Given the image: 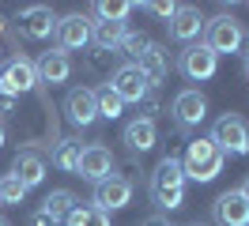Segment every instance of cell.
<instances>
[{
  "instance_id": "1",
  "label": "cell",
  "mask_w": 249,
  "mask_h": 226,
  "mask_svg": "<svg viewBox=\"0 0 249 226\" xmlns=\"http://www.w3.org/2000/svg\"><path fill=\"white\" fill-rule=\"evenodd\" d=\"M151 200H155L159 211H178L185 204V170H181V158L174 155H162L151 174Z\"/></svg>"
},
{
  "instance_id": "2",
  "label": "cell",
  "mask_w": 249,
  "mask_h": 226,
  "mask_svg": "<svg viewBox=\"0 0 249 226\" xmlns=\"http://www.w3.org/2000/svg\"><path fill=\"white\" fill-rule=\"evenodd\" d=\"M223 162H227V155H223L208 136H200V139H189L185 158H181V170H185V177L208 185V181H215L219 174H223Z\"/></svg>"
},
{
  "instance_id": "3",
  "label": "cell",
  "mask_w": 249,
  "mask_h": 226,
  "mask_svg": "<svg viewBox=\"0 0 249 226\" xmlns=\"http://www.w3.org/2000/svg\"><path fill=\"white\" fill-rule=\"evenodd\" d=\"M246 42V30L242 23L234 19L231 12H219L215 19H204V34H200V45H208L212 53H238Z\"/></svg>"
},
{
  "instance_id": "4",
  "label": "cell",
  "mask_w": 249,
  "mask_h": 226,
  "mask_svg": "<svg viewBox=\"0 0 249 226\" xmlns=\"http://www.w3.org/2000/svg\"><path fill=\"white\" fill-rule=\"evenodd\" d=\"M212 143H215L223 155H249V124L246 117H238V113H223V117L212 124V136H208Z\"/></svg>"
},
{
  "instance_id": "5",
  "label": "cell",
  "mask_w": 249,
  "mask_h": 226,
  "mask_svg": "<svg viewBox=\"0 0 249 226\" xmlns=\"http://www.w3.org/2000/svg\"><path fill=\"white\" fill-rule=\"evenodd\" d=\"M91 15L87 12H68L57 19V30H53V38H57V49L61 53H83L87 45H91Z\"/></svg>"
},
{
  "instance_id": "6",
  "label": "cell",
  "mask_w": 249,
  "mask_h": 226,
  "mask_svg": "<svg viewBox=\"0 0 249 226\" xmlns=\"http://www.w3.org/2000/svg\"><path fill=\"white\" fill-rule=\"evenodd\" d=\"M34 87H42V83H38V72H34L31 57H12L4 68H0V94L23 98V94H31Z\"/></svg>"
},
{
  "instance_id": "7",
  "label": "cell",
  "mask_w": 249,
  "mask_h": 226,
  "mask_svg": "<svg viewBox=\"0 0 249 226\" xmlns=\"http://www.w3.org/2000/svg\"><path fill=\"white\" fill-rule=\"evenodd\" d=\"M219 68V57L208 49V45L193 42L181 49V57H178V72L185 75V79H193V83H204V79H212Z\"/></svg>"
},
{
  "instance_id": "8",
  "label": "cell",
  "mask_w": 249,
  "mask_h": 226,
  "mask_svg": "<svg viewBox=\"0 0 249 226\" xmlns=\"http://www.w3.org/2000/svg\"><path fill=\"white\" fill-rule=\"evenodd\" d=\"M109 90H113L121 102H132V105H136L143 94L151 90V83H147V75H143L136 64H128V60H124V64H117L113 75H109Z\"/></svg>"
},
{
  "instance_id": "9",
  "label": "cell",
  "mask_w": 249,
  "mask_h": 226,
  "mask_svg": "<svg viewBox=\"0 0 249 226\" xmlns=\"http://www.w3.org/2000/svg\"><path fill=\"white\" fill-rule=\"evenodd\" d=\"M57 19H61V15L53 12L49 4H31V8H19V15H16L19 30H23L27 38H34V42H46V38H53Z\"/></svg>"
},
{
  "instance_id": "10",
  "label": "cell",
  "mask_w": 249,
  "mask_h": 226,
  "mask_svg": "<svg viewBox=\"0 0 249 226\" xmlns=\"http://www.w3.org/2000/svg\"><path fill=\"white\" fill-rule=\"evenodd\" d=\"M64 117L76 128H91L98 121V102H94V87H72L64 94Z\"/></svg>"
},
{
  "instance_id": "11",
  "label": "cell",
  "mask_w": 249,
  "mask_h": 226,
  "mask_svg": "<svg viewBox=\"0 0 249 226\" xmlns=\"http://www.w3.org/2000/svg\"><path fill=\"white\" fill-rule=\"evenodd\" d=\"M204 117H208V98H204V90H196V87L178 90V98H174V121H178V128L189 132V128H196Z\"/></svg>"
},
{
  "instance_id": "12",
  "label": "cell",
  "mask_w": 249,
  "mask_h": 226,
  "mask_svg": "<svg viewBox=\"0 0 249 226\" xmlns=\"http://www.w3.org/2000/svg\"><path fill=\"white\" fill-rule=\"evenodd\" d=\"M76 174L83 181H91V185L113 177V151H109L106 143H87L83 155H79V170Z\"/></svg>"
},
{
  "instance_id": "13",
  "label": "cell",
  "mask_w": 249,
  "mask_h": 226,
  "mask_svg": "<svg viewBox=\"0 0 249 226\" xmlns=\"http://www.w3.org/2000/svg\"><path fill=\"white\" fill-rule=\"evenodd\" d=\"M128 200H132V181L113 174V177H106V181L94 185V204H91V208H98V211H106V215H109V211H121Z\"/></svg>"
},
{
  "instance_id": "14",
  "label": "cell",
  "mask_w": 249,
  "mask_h": 226,
  "mask_svg": "<svg viewBox=\"0 0 249 226\" xmlns=\"http://www.w3.org/2000/svg\"><path fill=\"white\" fill-rule=\"evenodd\" d=\"M215 226H249V200L242 189H227L215 196Z\"/></svg>"
},
{
  "instance_id": "15",
  "label": "cell",
  "mask_w": 249,
  "mask_h": 226,
  "mask_svg": "<svg viewBox=\"0 0 249 226\" xmlns=\"http://www.w3.org/2000/svg\"><path fill=\"white\" fill-rule=\"evenodd\" d=\"M166 30H170L174 42L193 45L204 34V15H200V8H193V4H178V12H174V19L166 23Z\"/></svg>"
},
{
  "instance_id": "16",
  "label": "cell",
  "mask_w": 249,
  "mask_h": 226,
  "mask_svg": "<svg viewBox=\"0 0 249 226\" xmlns=\"http://www.w3.org/2000/svg\"><path fill=\"white\" fill-rule=\"evenodd\" d=\"M12 177L31 192L34 185H42V181H46V158H42L34 147H23L16 158H12Z\"/></svg>"
},
{
  "instance_id": "17",
  "label": "cell",
  "mask_w": 249,
  "mask_h": 226,
  "mask_svg": "<svg viewBox=\"0 0 249 226\" xmlns=\"http://www.w3.org/2000/svg\"><path fill=\"white\" fill-rule=\"evenodd\" d=\"M34 72H38V83H49V87L68 83L72 79V57L61 53V49H49V53H42L34 60Z\"/></svg>"
},
{
  "instance_id": "18",
  "label": "cell",
  "mask_w": 249,
  "mask_h": 226,
  "mask_svg": "<svg viewBox=\"0 0 249 226\" xmlns=\"http://www.w3.org/2000/svg\"><path fill=\"white\" fill-rule=\"evenodd\" d=\"M121 139L124 147L132 151V155H143V151L155 147V121H143V117H132L128 124L121 128Z\"/></svg>"
},
{
  "instance_id": "19",
  "label": "cell",
  "mask_w": 249,
  "mask_h": 226,
  "mask_svg": "<svg viewBox=\"0 0 249 226\" xmlns=\"http://www.w3.org/2000/svg\"><path fill=\"white\" fill-rule=\"evenodd\" d=\"M136 68L147 75V83H151V87H159V83L166 79V72H170V53H166L159 42H151V45H147V53L136 60Z\"/></svg>"
},
{
  "instance_id": "20",
  "label": "cell",
  "mask_w": 249,
  "mask_h": 226,
  "mask_svg": "<svg viewBox=\"0 0 249 226\" xmlns=\"http://www.w3.org/2000/svg\"><path fill=\"white\" fill-rule=\"evenodd\" d=\"M79 155H83V147H79L76 136H61V139L53 143L49 162L57 166V170H64V174H76V170H79Z\"/></svg>"
},
{
  "instance_id": "21",
  "label": "cell",
  "mask_w": 249,
  "mask_h": 226,
  "mask_svg": "<svg viewBox=\"0 0 249 226\" xmlns=\"http://www.w3.org/2000/svg\"><path fill=\"white\" fill-rule=\"evenodd\" d=\"M124 34H128L124 23H94L91 27V45L102 49V53H117L121 42H124Z\"/></svg>"
},
{
  "instance_id": "22",
  "label": "cell",
  "mask_w": 249,
  "mask_h": 226,
  "mask_svg": "<svg viewBox=\"0 0 249 226\" xmlns=\"http://www.w3.org/2000/svg\"><path fill=\"white\" fill-rule=\"evenodd\" d=\"M76 204H79V200H76V192H72V189H53V192L42 200V211H46L57 226H61L64 219L72 215V208H76Z\"/></svg>"
},
{
  "instance_id": "23",
  "label": "cell",
  "mask_w": 249,
  "mask_h": 226,
  "mask_svg": "<svg viewBox=\"0 0 249 226\" xmlns=\"http://www.w3.org/2000/svg\"><path fill=\"white\" fill-rule=\"evenodd\" d=\"M91 12L98 15V23H124L136 12V4L132 0H98V4H91Z\"/></svg>"
},
{
  "instance_id": "24",
  "label": "cell",
  "mask_w": 249,
  "mask_h": 226,
  "mask_svg": "<svg viewBox=\"0 0 249 226\" xmlns=\"http://www.w3.org/2000/svg\"><path fill=\"white\" fill-rule=\"evenodd\" d=\"M117 68V53H102V49H91L87 57H83V72L91 75V79H102Z\"/></svg>"
},
{
  "instance_id": "25",
  "label": "cell",
  "mask_w": 249,
  "mask_h": 226,
  "mask_svg": "<svg viewBox=\"0 0 249 226\" xmlns=\"http://www.w3.org/2000/svg\"><path fill=\"white\" fill-rule=\"evenodd\" d=\"M94 102H98V117H106V121H117V117H121V109H124V102L109 90V83L94 87Z\"/></svg>"
},
{
  "instance_id": "26",
  "label": "cell",
  "mask_w": 249,
  "mask_h": 226,
  "mask_svg": "<svg viewBox=\"0 0 249 226\" xmlns=\"http://www.w3.org/2000/svg\"><path fill=\"white\" fill-rule=\"evenodd\" d=\"M64 226H109V215L106 211H98V208H91V204H87V208H72V215H68V219H64Z\"/></svg>"
},
{
  "instance_id": "27",
  "label": "cell",
  "mask_w": 249,
  "mask_h": 226,
  "mask_svg": "<svg viewBox=\"0 0 249 226\" xmlns=\"http://www.w3.org/2000/svg\"><path fill=\"white\" fill-rule=\"evenodd\" d=\"M147 45H151V38H147V34H140V30H128L117 53H124V57H128V64H136V60L147 53Z\"/></svg>"
},
{
  "instance_id": "28",
  "label": "cell",
  "mask_w": 249,
  "mask_h": 226,
  "mask_svg": "<svg viewBox=\"0 0 249 226\" xmlns=\"http://www.w3.org/2000/svg\"><path fill=\"white\" fill-rule=\"evenodd\" d=\"M159 113H162V98H159V87H151V90H147V94L140 98V102H136V117L155 121Z\"/></svg>"
},
{
  "instance_id": "29",
  "label": "cell",
  "mask_w": 249,
  "mask_h": 226,
  "mask_svg": "<svg viewBox=\"0 0 249 226\" xmlns=\"http://www.w3.org/2000/svg\"><path fill=\"white\" fill-rule=\"evenodd\" d=\"M23 200H27V189L12 174H4L0 177V204H23Z\"/></svg>"
},
{
  "instance_id": "30",
  "label": "cell",
  "mask_w": 249,
  "mask_h": 226,
  "mask_svg": "<svg viewBox=\"0 0 249 226\" xmlns=\"http://www.w3.org/2000/svg\"><path fill=\"white\" fill-rule=\"evenodd\" d=\"M143 8H147L151 15H159V19H166V23H170L174 12H178V4H174V0H170V4H166V0H151V4H143Z\"/></svg>"
},
{
  "instance_id": "31",
  "label": "cell",
  "mask_w": 249,
  "mask_h": 226,
  "mask_svg": "<svg viewBox=\"0 0 249 226\" xmlns=\"http://www.w3.org/2000/svg\"><path fill=\"white\" fill-rule=\"evenodd\" d=\"M16 105H19V98H8V94H0V121L12 117V113H16Z\"/></svg>"
},
{
  "instance_id": "32",
  "label": "cell",
  "mask_w": 249,
  "mask_h": 226,
  "mask_svg": "<svg viewBox=\"0 0 249 226\" xmlns=\"http://www.w3.org/2000/svg\"><path fill=\"white\" fill-rule=\"evenodd\" d=\"M31 226H57V223H53V219H49V215H46L42 208H38V211L31 215Z\"/></svg>"
},
{
  "instance_id": "33",
  "label": "cell",
  "mask_w": 249,
  "mask_h": 226,
  "mask_svg": "<svg viewBox=\"0 0 249 226\" xmlns=\"http://www.w3.org/2000/svg\"><path fill=\"white\" fill-rule=\"evenodd\" d=\"M140 226H174V223L166 219V215H147V219H143Z\"/></svg>"
},
{
  "instance_id": "34",
  "label": "cell",
  "mask_w": 249,
  "mask_h": 226,
  "mask_svg": "<svg viewBox=\"0 0 249 226\" xmlns=\"http://www.w3.org/2000/svg\"><path fill=\"white\" fill-rule=\"evenodd\" d=\"M242 196H246V200H249V177L242 181Z\"/></svg>"
},
{
  "instance_id": "35",
  "label": "cell",
  "mask_w": 249,
  "mask_h": 226,
  "mask_svg": "<svg viewBox=\"0 0 249 226\" xmlns=\"http://www.w3.org/2000/svg\"><path fill=\"white\" fill-rule=\"evenodd\" d=\"M189 226H215V223H208V219H196V223H189Z\"/></svg>"
},
{
  "instance_id": "36",
  "label": "cell",
  "mask_w": 249,
  "mask_h": 226,
  "mask_svg": "<svg viewBox=\"0 0 249 226\" xmlns=\"http://www.w3.org/2000/svg\"><path fill=\"white\" fill-rule=\"evenodd\" d=\"M4 30H8V23H4V15H0V34H4Z\"/></svg>"
},
{
  "instance_id": "37",
  "label": "cell",
  "mask_w": 249,
  "mask_h": 226,
  "mask_svg": "<svg viewBox=\"0 0 249 226\" xmlns=\"http://www.w3.org/2000/svg\"><path fill=\"white\" fill-rule=\"evenodd\" d=\"M0 147H4V124H0Z\"/></svg>"
},
{
  "instance_id": "38",
  "label": "cell",
  "mask_w": 249,
  "mask_h": 226,
  "mask_svg": "<svg viewBox=\"0 0 249 226\" xmlns=\"http://www.w3.org/2000/svg\"><path fill=\"white\" fill-rule=\"evenodd\" d=\"M246 75H249V53H246Z\"/></svg>"
},
{
  "instance_id": "39",
  "label": "cell",
  "mask_w": 249,
  "mask_h": 226,
  "mask_svg": "<svg viewBox=\"0 0 249 226\" xmlns=\"http://www.w3.org/2000/svg\"><path fill=\"white\" fill-rule=\"evenodd\" d=\"M0 226H8V219H0Z\"/></svg>"
},
{
  "instance_id": "40",
  "label": "cell",
  "mask_w": 249,
  "mask_h": 226,
  "mask_svg": "<svg viewBox=\"0 0 249 226\" xmlns=\"http://www.w3.org/2000/svg\"><path fill=\"white\" fill-rule=\"evenodd\" d=\"M0 60H4V49H0Z\"/></svg>"
}]
</instances>
